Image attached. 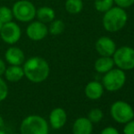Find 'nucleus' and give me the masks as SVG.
Here are the masks:
<instances>
[{"label": "nucleus", "instance_id": "c85d7f7f", "mask_svg": "<svg viewBox=\"0 0 134 134\" xmlns=\"http://www.w3.org/2000/svg\"><path fill=\"white\" fill-rule=\"evenodd\" d=\"M0 134H7V132H5L4 130H2V129H0Z\"/></svg>", "mask_w": 134, "mask_h": 134}, {"label": "nucleus", "instance_id": "a878e982", "mask_svg": "<svg viewBox=\"0 0 134 134\" xmlns=\"http://www.w3.org/2000/svg\"><path fill=\"white\" fill-rule=\"evenodd\" d=\"M99 134H120V132L116 128L112 127V126H109V127L104 128Z\"/></svg>", "mask_w": 134, "mask_h": 134}, {"label": "nucleus", "instance_id": "f03ea898", "mask_svg": "<svg viewBox=\"0 0 134 134\" xmlns=\"http://www.w3.org/2000/svg\"><path fill=\"white\" fill-rule=\"evenodd\" d=\"M128 21V15L125 9L120 7H112L104 13L102 18L103 27L110 33L118 32L125 27Z\"/></svg>", "mask_w": 134, "mask_h": 134}, {"label": "nucleus", "instance_id": "b1692460", "mask_svg": "<svg viewBox=\"0 0 134 134\" xmlns=\"http://www.w3.org/2000/svg\"><path fill=\"white\" fill-rule=\"evenodd\" d=\"M113 1L117 5V7H120L124 9L131 7L134 4V0H113Z\"/></svg>", "mask_w": 134, "mask_h": 134}, {"label": "nucleus", "instance_id": "6e6552de", "mask_svg": "<svg viewBox=\"0 0 134 134\" xmlns=\"http://www.w3.org/2000/svg\"><path fill=\"white\" fill-rule=\"evenodd\" d=\"M22 29L20 26L15 21L3 24L0 31V37L4 43L7 45H16L21 39Z\"/></svg>", "mask_w": 134, "mask_h": 134}, {"label": "nucleus", "instance_id": "4be33fe9", "mask_svg": "<svg viewBox=\"0 0 134 134\" xmlns=\"http://www.w3.org/2000/svg\"><path fill=\"white\" fill-rule=\"evenodd\" d=\"M88 119L92 123H99L103 119V111L100 109H92L88 112Z\"/></svg>", "mask_w": 134, "mask_h": 134}, {"label": "nucleus", "instance_id": "dca6fc26", "mask_svg": "<svg viewBox=\"0 0 134 134\" xmlns=\"http://www.w3.org/2000/svg\"><path fill=\"white\" fill-rule=\"evenodd\" d=\"M36 18L38 21L45 24H49L56 18V12L52 7L48 5H43L37 8Z\"/></svg>", "mask_w": 134, "mask_h": 134}, {"label": "nucleus", "instance_id": "0eeeda50", "mask_svg": "<svg viewBox=\"0 0 134 134\" xmlns=\"http://www.w3.org/2000/svg\"><path fill=\"white\" fill-rule=\"evenodd\" d=\"M112 57L115 66L119 69L122 70H131L134 69V48L123 46L117 48Z\"/></svg>", "mask_w": 134, "mask_h": 134}, {"label": "nucleus", "instance_id": "393cba45", "mask_svg": "<svg viewBox=\"0 0 134 134\" xmlns=\"http://www.w3.org/2000/svg\"><path fill=\"white\" fill-rule=\"evenodd\" d=\"M123 134H134V119L125 123L123 128Z\"/></svg>", "mask_w": 134, "mask_h": 134}, {"label": "nucleus", "instance_id": "f257e3e1", "mask_svg": "<svg viewBox=\"0 0 134 134\" xmlns=\"http://www.w3.org/2000/svg\"><path fill=\"white\" fill-rule=\"evenodd\" d=\"M25 78L33 83H41L48 78L50 67L48 62L41 57H31L22 65Z\"/></svg>", "mask_w": 134, "mask_h": 134}, {"label": "nucleus", "instance_id": "f8f14e48", "mask_svg": "<svg viewBox=\"0 0 134 134\" xmlns=\"http://www.w3.org/2000/svg\"><path fill=\"white\" fill-rule=\"evenodd\" d=\"M68 120L67 112L62 108H55L51 110L48 116L49 125L54 130H59L65 126Z\"/></svg>", "mask_w": 134, "mask_h": 134}, {"label": "nucleus", "instance_id": "39448f33", "mask_svg": "<svg viewBox=\"0 0 134 134\" xmlns=\"http://www.w3.org/2000/svg\"><path fill=\"white\" fill-rule=\"evenodd\" d=\"M126 82V74L124 70L119 69H110L104 74L102 78L103 88L108 91L114 92L120 90Z\"/></svg>", "mask_w": 134, "mask_h": 134}, {"label": "nucleus", "instance_id": "ddd939ff", "mask_svg": "<svg viewBox=\"0 0 134 134\" xmlns=\"http://www.w3.org/2000/svg\"><path fill=\"white\" fill-rule=\"evenodd\" d=\"M103 92H104L103 85L99 81H90L85 87V95L88 99L92 100L100 99L103 95Z\"/></svg>", "mask_w": 134, "mask_h": 134}, {"label": "nucleus", "instance_id": "9d476101", "mask_svg": "<svg viewBox=\"0 0 134 134\" xmlns=\"http://www.w3.org/2000/svg\"><path fill=\"white\" fill-rule=\"evenodd\" d=\"M5 61L8 63V65L22 66L26 60V57L24 51L15 45L10 46L5 52Z\"/></svg>", "mask_w": 134, "mask_h": 134}, {"label": "nucleus", "instance_id": "1a4fd4ad", "mask_svg": "<svg viewBox=\"0 0 134 134\" xmlns=\"http://www.w3.org/2000/svg\"><path fill=\"white\" fill-rule=\"evenodd\" d=\"M26 35L32 41H41L48 35V25L38 20H32L26 28Z\"/></svg>", "mask_w": 134, "mask_h": 134}, {"label": "nucleus", "instance_id": "cd10ccee", "mask_svg": "<svg viewBox=\"0 0 134 134\" xmlns=\"http://www.w3.org/2000/svg\"><path fill=\"white\" fill-rule=\"evenodd\" d=\"M4 126H5V121H4V119L0 116V129H3Z\"/></svg>", "mask_w": 134, "mask_h": 134}, {"label": "nucleus", "instance_id": "20e7f679", "mask_svg": "<svg viewBox=\"0 0 134 134\" xmlns=\"http://www.w3.org/2000/svg\"><path fill=\"white\" fill-rule=\"evenodd\" d=\"M14 18L21 23H29L36 18L37 7L29 0H18L11 7Z\"/></svg>", "mask_w": 134, "mask_h": 134}, {"label": "nucleus", "instance_id": "2eb2a0df", "mask_svg": "<svg viewBox=\"0 0 134 134\" xmlns=\"http://www.w3.org/2000/svg\"><path fill=\"white\" fill-rule=\"evenodd\" d=\"M4 76L7 81L9 82H18L25 77L22 66L9 65L7 67L4 73Z\"/></svg>", "mask_w": 134, "mask_h": 134}, {"label": "nucleus", "instance_id": "7c9ffc66", "mask_svg": "<svg viewBox=\"0 0 134 134\" xmlns=\"http://www.w3.org/2000/svg\"><path fill=\"white\" fill-rule=\"evenodd\" d=\"M12 134H21V133H20V132H19V133H18V132H16V133H12Z\"/></svg>", "mask_w": 134, "mask_h": 134}, {"label": "nucleus", "instance_id": "bb28decb", "mask_svg": "<svg viewBox=\"0 0 134 134\" xmlns=\"http://www.w3.org/2000/svg\"><path fill=\"white\" fill-rule=\"evenodd\" d=\"M5 69H7V64H5V61L2 59V58H0V77H2L4 75Z\"/></svg>", "mask_w": 134, "mask_h": 134}, {"label": "nucleus", "instance_id": "a211bd4d", "mask_svg": "<svg viewBox=\"0 0 134 134\" xmlns=\"http://www.w3.org/2000/svg\"><path fill=\"white\" fill-rule=\"evenodd\" d=\"M83 0H66L65 9L69 14H79L83 9Z\"/></svg>", "mask_w": 134, "mask_h": 134}, {"label": "nucleus", "instance_id": "f3484780", "mask_svg": "<svg viewBox=\"0 0 134 134\" xmlns=\"http://www.w3.org/2000/svg\"><path fill=\"white\" fill-rule=\"evenodd\" d=\"M115 64L113 61V58L111 57H103L101 56L95 61L94 64V68L95 70L98 73L100 74H105L108 71L114 68Z\"/></svg>", "mask_w": 134, "mask_h": 134}, {"label": "nucleus", "instance_id": "412c9836", "mask_svg": "<svg viewBox=\"0 0 134 134\" xmlns=\"http://www.w3.org/2000/svg\"><path fill=\"white\" fill-rule=\"evenodd\" d=\"M114 5L113 0H94V7L96 10L101 13H105Z\"/></svg>", "mask_w": 134, "mask_h": 134}, {"label": "nucleus", "instance_id": "4468645a", "mask_svg": "<svg viewBox=\"0 0 134 134\" xmlns=\"http://www.w3.org/2000/svg\"><path fill=\"white\" fill-rule=\"evenodd\" d=\"M93 123L86 117L78 118L72 126L73 134H92Z\"/></svg>", "mask_w": 134, "mask_h": 134}, {"label": "nucleus", "instance_id": "6ab92c4d", "mask_svg": "<svg viewBox=\"0 0 134 134\" xmlns=\"http://www.w3.org/2000/svg\"><path fill=\"white\" fill-rule=\"evenodd\" d=\"M48 34L52 36H58L60 34H62L65 30V23L63 20L61 19H55L52 22L49 23V26H48Z\"/></svg>", "mask_w": 134, "mask_h": 134}, {"label": "nucleus", "instance_id": "423d86ee", "mask_svg": "<svg viewBox=\"0 0 134 134\" xmlns=\"http://www.w3.org/2000/svg\"><path fill=\"white\" fill-rule=\"evenodd\" d=\"M109 112L113 120L120 124H125L134 119L133 108L126 101H115L110 106Z\"/></svg>", "mask_w": 134, "mask_h": 134}, {"label": "nucleus", "instance_id": "9b49d317", "mask_svg": "<svg viewBox=\"0 0 134 134\" xmlns=\"http://www.w3.org/2000/svg\"><path fill=\"white\" fill-rule=\"evenodd\" d=\"M95 48L98 53L103 57H111L117 49L116 43L109 37H99L96 42Z\"/></svg>", "mask_w": 134, "mask_h": 134}, {"label": "nucleus", "instance_id": "2f4dec72", "mask_svg": "<svg viewBox=\"0 0 134 134\" xmlns=\"http://www.w3.org/2000/svg\"><path fill=\"white\" fill-rule=\"evenodd\" d=\"M84 1H91V0H84Z\"/></svg>", "mask_w": 134, "mask_h": 134}, {"label": "nucleus", "instance_id": "7ed1b4c3", "mask_svg": "<svg viewBox=\"0 0 134 134\" xmlns=\"http://www.w3.org/2000/svg\"><path fill=\"white\" fill-rule=\"evenodd\" d=\"M21 134H48V123L39 115H29L20 123Z\"/></svg>", "mask_w": 134, "mask_h": 134}, {"label": "nucleus", "instance_id": "c756f323", "mask_svg": "<svg viewBox=\"0 0 134 134\" xmlns=\"http://www.w3.org/2000/svg\"><path fill=\"white\" fill-rule=\"evenodd\" d=\"M2 27H3V23H2V22L0 21V31H1V28H2Z\"/></svg>", "mask_w": 134, "mask_h": 134}, {"label": "nucleus", "instance_id": "aec40b11", "mask_svg": "<svg viewBox=\"0 0 134 134\" xmlns=\"http://www.w3.org/2000/svg\"><path fill=\"white\" fill-rule=\"evenodd\" d=\"M14 16H13L12 8L7 5H1L0 7V21L3 24L8 23L13 21Z\"/></svg>", "mask_w": 134, "mask_h": 134}, {"label": "nucleus", "instance_id": "5701e85b", "mask_svg": "<svg viewBox=\"0 0 134 134\" xmlns=\"http://www.w3.org/2000/svg\"><path fill=\"white\" fill-rule=\"evenodd\" d=\"M8 96V86L7 81L0 77V102L4 101Z\"/></svg>", "mask_w": 134, "mask_h": 134}]
</instances>
